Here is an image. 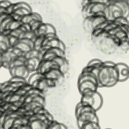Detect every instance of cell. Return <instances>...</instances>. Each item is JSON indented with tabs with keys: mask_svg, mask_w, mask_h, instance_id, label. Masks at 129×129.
Listing matches in <instances>:
<instances>
[{
	"mask_svg": "<svg viewBox=\"0 0 129 129\" xmlns=\"http://www.w3.org/2000/svg\"><path fill=\"white\" fill-rule=\"evenodd\" d=\"M98 87H112L119 82V74L116 63L111 61H103L97 74Z\"/></svg>",
	"mask_w": 129,
	"mask_h": 129,
	"instance_id": "1",
	"label": "cell"
},
{
	"mask_svg": "<svg viewBox=\"0 0 129 129\" xmlns=\"http://www.w3.org/2000/svg\"><path fill=\"white\" fill-rule=\"evenodd\" d=\"M81 98L80 102L91 106L95 112L98 111L103 105V97L98 90H85L81 93Z\"/></svg>",
	"mask_w": 129,
	"mask_h": 129,
	"instance_id": "2",
	"label": "cell"
},
{
	"mask_svg": "<svg viewBox=\"0 0 129 129\" xmlns=\"http://www.w3.org/2000/svg\"><path fill=\"white\" fill-rule=\"evenodd\" d=\"M92 41L98 50L105 54H112L117 50L112 38L109 34L106 36L92 40Z\"/></svg>",
	"mask_w": 129,
	"mask_h": 129,
	"instance_id": "3",
	"label": "cell"
},
{
	"mask_svg": "<svg viewBox=\"0 0 129 129\" xmlns=\"http://www.w3.org/2000/svg\"><path fill=\"white\" fill-rule=\"evenodd\" d=\"M32 86L38 88L43 92H45L46 90L48 88H55V87H59L58 82L55 79H53L52 78H47L45 76H42L38 79V80L35 81L32 84Z\"/></svg>",
	"mask_w": 129,
	"mask_h": 129,
	"instance_id": "4",
	"label": "cell"
},
{
	"mask_svg": "<svg viewBox=\"0 0 129 129\" xmlns=\"http://www.w3.org/2000/svg\"><path fill=\"white\" fill-rule=\"evenodd\" d=\"M43 74L44 76L52 78V79L57 81L59 86L63 85L64 81L65 74L62 72V71L59 67H52L49 68L48 69L46 70Z\"/></svg>",
	"mask_w": 129,
	"mask_h": 129,
	"instance_id": "5",
	"label": "cell"
},
{
	"mask_svg": "<svg viewBox=\"0 0 129 129\" xmlns=\"http://www.w3.org/2000/svg\"><path fill=\"white\" fill-rule=\"evenodd\" d=\"M96 112H95L94 110H90L79 113L78 116H76L77 126H79L81 123L88 121H94L100 122L99 117L97 115Z\"/></svg>",
	"mask_w": 129,
	"mask_h": 129,
	"instance_id": "6",
	"label": "cell"
},
{
	"mask_svg": "<svg viewBox=\"0 0 129 129\" xmlns=\"http://www.w3.org/2000/svg\"><path fill=\"white\" fill-rule=\"evenodd\" d=\"M50 123L51 122L36 117L33 114L28 117V124L30 125L31 129H48Z\"/></svg>",
	"mask_w": 129,
	"mask_h": 129,
	"instance_id": "7",
	"label": "cell"
},
{
	"mask_svg": "<svg viewBox=\"0 0 129 129\" xmlns=\"http://www.w3.org/2000/svg\"><path fill=\"white\" fill-rule=\"evenodd\" d=\"M9 71L11 76L22 77L26 79L28 78L29 75L30 74L24 63L17 64L12 67V69H9Z\"/></svg>",
	"mask_w": 129,
	"mask_h": 129,
	"instance_id": "8",
	"label": "cell"
},
{
	"mask_svg": "<svg viewBox=\"0 0 129 129\" xmlns=\"http://www.w3.org/2000/svg\"><path fill=\"white\" fill-rule=\"evenodd\" d=\"M35 33L38 36H44L50 33H57L55 27L52 24L43 22L38 28L35 30Z\"/></svg>",
	"mask_w": 129,
	"mask_h": 129,
	"instance_id": "9",
	"label": "cell"
},
{
	"mask_svg": "<svg viewBox=\"0 0 129 129\" xmlns=\"http://www.w3.org/2000/svg\"><path fill=\"white\" fill-rule=\"evenodd\" d=\"M116 66L119 74V82H123L129 78L128 65L124 63H116Z\"/></svg>",
	"mask_w": 129,
	"mask_h": 129,
	"instance_id": "10",
	"label": "cell"
},
{
	"mask_svg": "<svg viewBox=\"0 0 129 129\" xmlns=\"http://www.w3.org/2000/svg\"><path fill=\"white\" fill-rule=\"evenodd\" d=\"M41 59L38 57H30V58L25 59L24 64L27 68L30 73L38 72V71L39 64H40Z\"/></svg>",
	"mask_w": 129,
	"mask_h": 129,
	"instance_id": "11",
	"label": "cell"
},
{
	"mask_svg": "<svg viewBox=\"0 0 129 129\" xmlns=\"http://www.w3.org/2000/svg\"><path fill=\"white\" fill-rule=\"evenodd\" d=\"M98 83L90 79L83 80L81 82L78 83V88L80 94L85 90L92 89L94 90H98Z\"/></svg>",
	"mask_w": 129,
	"mask_h": 129,
	"instance_id": "12",
	"label": "cell"
},
{
	"mask_svg": "<svg viewBox=\"0 0 129 129\" xmlns=\"http://www.w3.org/2000/svg\"><path fill=\"white\" fill-rule=\"evenodd\" d=\"M50 47H59V48H61V49H63V50H66L65 45H64V43L62 41V40H61L59 38L58 36L53 38H51L48 40V41L45 43L44 47H43L41 49V52H43V51H44L45 49L50 48Z\"/></svg>",
	"mask_w": 129,
	"mask_h": 129,
	"instance_id": "13",
	"label": "cell"
},
{
	"mask_svg": "<svg viewBox=\"0 0 129 129\" xmlns=\"http://www.w3.org/2000/svg\"><path fill=\"white\" fill-rule=\"evenodd\" d=\"M50 59H53L54 61H56L57 63V64H58V66L59 67V68H60V69L62 71V72L64 74H66L67 73L69 69V63L66 57H63V56L56 55V56H53L52 57H51Z\"/></svg>",
	"mask_w": 129,
	"mask_h": 129,
	"instance_id": "14",
	"label": "cell"
},
{
	"mask_svg": "<svg viewBox=\"0 0 129 129\" xmlns=\"http://www.w3.org/2000/svg\"><path fill=\"white\" fill-rule=\"evenodd\" d=\"M52 67H59L56 61L52 59H41L40 64H39L38 71V72H40L41 74H43V72L48 69L49 68Z\"/></svg>",
	"mask_w": 129,
	"mask_h": 129,
	"instance_id": "15",
	"label": "cell"
},
{
	"mask_svg": "<svg viewBox=\"0 0 129 129\" xmlns=\"http://www.w3.org/2000/svg\"><path fill=\"white\" fill-rule=\"evenodd\" d=\"M14 57H16L12 52L10 49V48H8L6 50H5L2 55V59H1V64L2 67L5 68V69H8L9 64L10 63V60Z\"/></svg>",
	"mask_w": 129,
	"mask_h": 129,
	"instance_id": "16",
	"label": "cell"
},
{
	"mask_svg": "<svg viewBox=\"0 0 129 129\" xmlns=\"http://www.w3.org/2000/svg\"><path fill=\"white\" fill-rule=\"evenodd\" d=\"M35 19L43 20L42 17L38 13L34 12H31L30 13L27 14L23 15V16L21 17L19 20L21 21V22L22 23H29L32 20H34Z\"/></svg>",
	"mask_w": 129,
	"mask_h": 129,
	"instance_id": "17",
	"label": "cell"
},
{
	"mask_svg": "<svg viewBox=\"0 0 129 129\" xmlns=\"http://www.w3.org/2000/svg\"><path fill=\"white\" fill-rule=\"evenodd\" d=\"M22 24V23L21 22V21L19 19H12L8 23V24L7 25L6 28L5 29V30L3 31V33L5 34H7L9 31L12 30L14 29H16V28H18Z\"/></svg>",
	"mask_w": 129,
	"mask_h": 129,
	"instance_id": "18",
	"label": "cell"
},
{
	"mask_svg": "<svg viewBox=\"0 0 129 129\" xmlns=\"http://www.w3.org/2000/svg\"><path fill=\"white\" fill-rule=\"evenodd\" d=\"M12 46L18 47V48H19V49H21V50H22L23 52H24L25 53L26 52H28V50H30L32 48V46L30 45L28 43L22 41V40H19V39H18Z\"/></svg>",
	"mask_w": 129,
	"mask_h": 129,
	"instance_id": "19",
	"label": "cell"
},
{
	"mask_svg": "<svg viewBox=\"0 0 129 129\" xmlns=\"http://www.w3.org/2000/svg\"><path fill=\"white\" fill-rule=\"evenodd\" d=\"M78 127L79 129H94L95 128L100 127V122L88 121L81 123Z\"/></svg>",
	"mask_w": 129,
	"mask_h": 129,
	"instance_id": "20",
	"label": "cell"
},
{
	"mask_svg": "<svg viewBox=\"0 0 129 129\" xmlns=\"http://www.w3.org/2000/svg\"><path fill=\"white\" fill-rule=\"evenodd\" d=\"M43 52H41V50H38V49H36V48H32L28 52H26L24 54L23 57L25 59L30 58V57H38L39 58L41 59L42 57Z\"/></svg>",
	"mask_w": 129,
	"mask_h": 129,
	"instance_id": "21",
	"label": "cell"
},
{
	"mask_svg": "<svg viewBox=\"0 0 129 129\" xmlns=\"http://www.w3.org/2000/svg\"><path fill=\"white\" fill-rule=\"evenodd\" d=\"M129 36L124 37L123 38L120 39V42L117 46V49H119L121 51L127 52L129 50Z\"/></svg>",
	"mask_w": 129,
	"mask_h": 129,
	"instance_id": "22",
	"label": "cell"
},
{
	"mask_svg": "<svg viewBox=\"0 0 129 129\" xmlns=\"http://www.w3.org/2000/svg\"><path fill=\"white\" fill-rule=\"evenodd\" d=\"M99 69L100 67H94V66H88L86 65L81 71V73H91L92 74L95 75V76L97 77V74L98 73Z\"/></svg>",
	"mask_w": 129,
	"mask_h": 129,
	"instance_id": "23",
	"label": "cell"
},
{
	"mask_svg": "<svg viewBox=\"0 0 129 129\" xmlns=\"http://www.w3.org/2000/svg\"><path fill=\"white\" fill-rule=\"evenodd\" d=\"M48 129H68V128L63 123L58 122L54 119L50 123Z\"/></svg>",
	"mask_w": 129,
	"mask_h": 129,
	"instance_id": "24",
	"label": "cell"
},
{
	"mask_svg": "<svg viewBox=\"0 0 129 129\" xmlns=\"http://www.w3.org/2000/svg\"><path fill=\"white\" fill-rule=\"evenodd\" d=\"M38 36L35 32L31 30H28L25 32H23L22 34H21V35L19 36V38H28L30 40L34 41L36 39V38Z\"/></svg>",
	"mask_w": 129,
	"mask_h": 129,
	"instance_id": "25",
	"label": "cell"
},
{
	"mask_svg": "<svg viewBox=\"0 0 129 129\" xmlns=\"http://www.w3.org/2000/svg\"><path fill=\"white\" fill-rule=\"evenodd\" d=\"M42 76H43V74L39 72H33V73H31L29 75L28 78H27V83H28V84L32 85L35 81L38 80V79H40V78Z\"/></svg>",
	"mask_w": 129,
	"mask_h": 129,
	"instance_id": "26",
	"label": "cell"
},
{
	"mask_svg": "<svg viewBox=\"0 0 129 129\" xmlns=\"http://www.w3.org/2000/svg\"><path fill=\"white\" fill-rule=\"evenodd\" d=\"M12 19H13V17L10 14H9L2 19V21L0 22V32H3L5 30L8 23Z\"/></svg>",
	"mask_w": 129,
	"mask_h": 129,
	"instance_id": "27",
	"label": "cell"
},
{
	"mask_svg": "<svg viewBox=\"0 0 129 129\" xmlns=\"http://www.w3.org/2000/svg\"><path fill=\"white\" fill-rule=\"evenodd\" d=\"M19 7L26 8V9H29L30 10L32 11V8H31V7L30 6L29 4H28V3H26V2H17V3H12V12L16 9H18V8H19Z\"/></svg>",
	"mask_w": 129,
	"mask_h": 129,
	"instance_id": "28",
	"label": "cell"
},
{
	"mask_svg": "<svg viewBox=\"0 0 129 129\" xmlns=\"http://www.w3.org/2000/svg\"><path fill=\"white\" fill-rule=\"evenodd\" d=\"M43 22V20H41V19H34V20H32L31 22H30L29 23H28L30 25V28L31 30L35 32L36 30L38 28V26H40Z\"/></svg>",
	"mask_w": 129,
	"mask_h": 129,
	"instance_id": "29",
	"label": "cell"
},
{
	"mask_svg": "<svg viewBox=\"0 0 129 129\" xmlns=\"http://www.w3.org/2000/svg\"><path fill=\"white\" fill-rule=\"evenodd\" d=\"M40 94V95L45 96V94L44 92H43L42 90H41L40 89H39L38 88L34 87V86H32L30 88H29L28 90L26 91V94Z\"/></svg>",
	"mask_w": 129,
	"mask_h": 129,
	"instance_id": "30",
	"label": "cell"
},
{
	"mask_svg": "<svg viewBox=\"0 0 129 129\" xmlns=\"http://www.w3.org/2000/svg\"><path fill=\"white\" fill-rule=\"evenodd\" d=\"M47 49H48V50H51V51L54 52L55 54H56L57 56H63V57H66L65 50H63V49L59 48V47H50V48H47Z\"/></svg>",
	"mask_w": 129,
	"mask_h": 129,
	"instance_id": "31",
	"label": "cell"
},
{
	"mask_svg": "<svg viewBox=\"0 0 129 129\" xmlns=\"http://www.w3.org/2000/svg\"><path fill=\"white\" fill-rule=\"evenodd\" d=\"M103 61L100 59H91L90 61H88L87 65H88V66H94L100 67L101 66V64H102V63H103Z\"/></svg>",
	"mask_w": 129,
	"mask_h": 129,
	"instance_id": "32",
	"label": "cell"
},
{
	"mask_svg": "<svg viewBox=\"0 0 129 129\" xmlns=\"http://www.w3.org/2000/svg\"><path fill=\"white\" fill-rule=\"evenodd\" d=\"M9 82H25L27 83V79L19 76H11V78L8 80Z\"/></svg>",
	"mask_w": 129,
	"mask_h": 129,
	"instance_id": "33",
	"label": "cell"
},
{
	"mask_svg": "<svg viewBox=\"0 0 129 129\" xmlns=\"http://www.w3.org/2000/svg\"><path fill=\"white\" fill-rule=\"evenodd\" d=\"M11 3H12V2H10L9 0H2V1H0V7L7 8Z\"/></svg>",
	"mask_w": 129,
	"mask_h": 129,
	"instance_id": "34",
	"label": "cell"
},
{
	"mask_svg": "<svg viewBox=\"0 0 129 129\" xmlns=\"http://www.w3.org/2000/svg\"><path fill=\"white\" fill-rule=\"evenodd\" d=\"M0 47H2L4 50H6L10 46L9 43L5 41H0Z\"/></svg>",
	"mask_w": 129,
	"mask_h": 129,
	"instance_id": "35",
	"label": "cell"
},
{
	"mask_svg": "<svg viewBox=\"0 0 129 129\" xmlns=\"http://www.w3.org/2000/svg\"><path fill=\"white\" fill-rule=\"evenodd\" d=\"M0 41H5L9 43L7 36L6 34H5L3 32H0Z\"/></svg>",
	"mask_w": 129,
	"mask_h": 129,
	"instance_id": "36",
	"label": "cell"
},
{
	"mask_svg": "<svg viewBox=\"0 0 129 129\" xmlns=\"http://www.w3.org/2000/svg\"><path fill=\"white\" fill-rule=\"evenodd\" d=\"M9 129H18V128H15V127H10V128H9Z\"/></svg>",
	"mask_w": 129,
	"mask_h": 129,
	"instance_id": "37",
	"label": "cell"
},
{
	"mask_svg": "<svg viewBox=\"0 0 129 129\" xmlns=\"http://www.w3.org/2000/svg\"><path fill=\"white\" fill-rule=\"evenodd\" d=\"M94 129H101V126H100V127H98V128H94Z\"/></svg>",
	"mask_w": 129,
	"mask_h": 129,
	"instance_id": "38",
	"label": "cell"
},
{
	"mask_svg": "<svg viewBox=\"0 0 129 129\" xmlns=\"http://www.w3.org/2000/svg\"><path fill=\"white\" fill-rule=\"evenodd\" d=\"M1 68H2V64H1V63H0V69H1Z\"/></svg>",
	"mask_w": 129,
	"mask_h": 129,
	"instance_id": "39",
	"label": "cell"
},
{
	"mask_svg": "<svg viewBox=\"0 0 129 129\" xmlns=\"http://www.w3.org/2000/svg\"><path fill=\"white\" fill-rule=\"evenodd\" d=\"M105 129H112V128H105Z\"/></svg>",
	"mask_w": 129,
	"mask_h": 129,
	"instance_id": "40",
	"label": "cell"
},
{
	"mask_svg": "<svg viewBox=\"0 0 129 129\" xmlns=\"http://www.w3.org/2000/svg\"></svg>",
	"mask_w": 129,
	"mask_h": 129,
	"instance_id": "41",
	"label": "cell"
}]
</instances>
